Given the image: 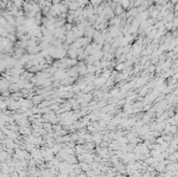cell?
<instances>
[{
	"label": "cell",
	"mask_w": 178,
	"mask_h": 177,
	"mask_svg": "<svg viewBox=\"0 0 178 177\" xmlns=\"http://www.w3.org/2000/svg\"><path fill=\"white\" fill-rule=\"evenodd\" d=\"M77 177H85V175H84V174H80V175H78Z\"/></svg>",
	"instance_id": "cell-1"
}]
</instances>
